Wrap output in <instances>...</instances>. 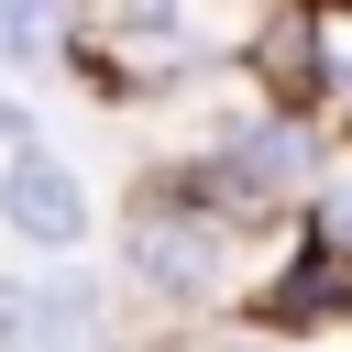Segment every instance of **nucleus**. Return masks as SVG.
Returning a JSON list of instances; mask_svg holds the SVG:
<instances>
[{"instance_id":"6","label":"nucleus","mask_w":352,"mask_h":352,"mask_svg":"<svg viewBox=\"0 0 352 352\" xmlns=\"http://www.w3.org/2000/svg\"><path fill=\"white\" fill-rule=\"evenodd\" d=\"M55 11H66V0H0V55H11V66L55 55Z\"/></svg>"},{"instance_id":"4","label":"nucleus","mask_w":352,"mask_h":352,"mask_svg":"<svg viewBox=\"0 0 352 352\" xmlns=\"http://www.w3.org/2000/svg\"><path fill=\"white\" fill-rule=\"evenodd\" d=\"M33 352H99L110 341V319H99V286L88 275H44L33 286V330H22Z\"/></svg>"},{"instance_id":"1","label":"nucleus","mask_w":352,"mask_h":352,"mask_svg":"<svg viewBox=\"0 0 352 352\" xmlns=\"http://www.w3.org/2000/svg\"><path fill=\"white\" fill-rule=\"evenodd\" d=\"M132 275L165 286V297H209L231 275V242L198 198H154V209H132Z\"/></svg>"},{"instance_id":"9","label":"nucleus","mask_w":352,"mask_h":352,"mask_svg":"<svg viewBox=\"0 0 352 352\" xmlns=\"http://www.w3.org/2000/svg\"><path fill=\"white\" fill-rule=\"evenodd\" d=\"M0 132H11V143H22V99H0Z\"/></svg>"},{"instance_id":"7","label":"nucleus","mask_w":352,"mask_h":352,"mask_svg":"<svg viewBox=\"0 0 352 352\" xmlns=\"http://www.w3.org/2000/svg\"><path fill=\"white\" fill-rule=\"evenodd\" d=\"M22 330H33V286H0V352H11Z\"/></svg>"},{"instance_id":"5","label":"nucleus","mask_w":352,"mask_h":352,"mask_svg":"<svg viewBox=\"0 0 352 352\" xmlns=\"http://www.w3.org/2000/svg\"><path fill=\"white\" fill-rule=\"evenodd\" d=\"M110 33H121V44H143V55H176V66H198V55H209L198 0H110Z\"/></svg>"},{"instance_id":"3","label":"nucleus","mask_w":352,"mask_h":352,"mask_svg":"<svg viewBox=\"0 0 352 352\" xmlns=\"http://www.w3.org/2000/svg\"><path fill=\"white\" fill-rule=\"evenodd\" d=\"M0 220H11L22 242H77V231H88V187H77L55 154H33V143H22V154H11V176H0Z\"/></svg>"},{"instance_id":"8","label":"nucleus","mask_w":352,"mask_h":352,"mask_svg":"<svg viewBox=\"0 0 352 352\" xmlns=\"http://www.w3.org/2000/svg\"><path fill=\"white\" fill-rule=\"evenodd\" d=\"M319 231H330V242L352 253V187H330V198H319Z\"/></svg>"},{"instance_id":"2","label":"nucleus","mask_w":352,"mask_h":352,"mask_svg":"<svg viewBox=\"0 0 352 352\" xmlns=\"http://www.w3.org/2000/svg\"><path fill=\"white\" fill-rule=\"evenodd\" d=\"M297 187H308L297 121H264V132H242V143H220V154L198 165V198H209V209H275V198H297Z\"/></svg>"}]
</instances>
